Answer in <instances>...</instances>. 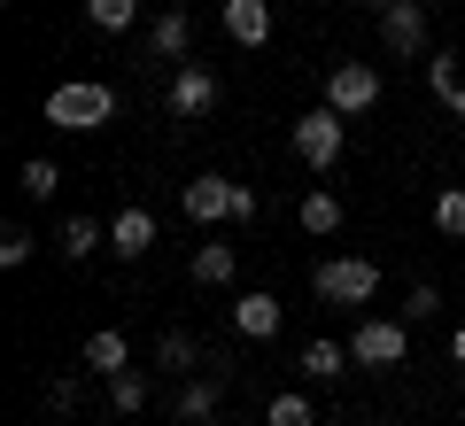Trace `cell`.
Wrapping results in <instances>:
<instances>
[{"label":"cell","mask_w":465,"mask_h":426,"mask_svg":"<svg viewBox=\"0 0 465 426\" xmlns=\"http://www.w3.org/2000/svg\"><path fill=\"white\" fill-rule=\"evenodd\" d=\"M47 124L54 132H101V124H116V94L101 78H63L47 94Z\"/></svg>","instance_id":"obj_1"},{"label":"cell","mask_w":465,"mask_h":426,"mask_svg":"<svg viewBox=\"0 0 465 426\" xmlns=\"http://www.w3.org/2000/svg\"><path fill=\"white\" fill-rule=\"evenodd\" d=\"M381 295V263L372 256H326L318 263V302L326 311H365Z\"/></svg>","instance_id":"obj_2"},{"label":"cell","mask_w":465,"mask_h":426,"mask_svg":"<svg viewBox=\"0 0 465 426\" xmlns=\"http://www.w3.org/2000/svg\"><path fill=\"white\" fill-rule=\"evenodd\" d=\"M341 148H349V116L341 109H302L295 116V163L333 171V163H341Z\"/></svg>","instance_id":"obj_3"},{"label":"cell","mask_w":465,"mask_h":426,"mask_svg":"<svg viewBox=\"0 0 465 426\" xmlns=\"http://www.w3.org/2000/svg\"><path fill=\"white\" fill-rule=\"evenodd\" d=\"M349 357L365 364V372H388V364L411 357V326H403V318H357V333H349Z\"/></svg>","instance_id":"obj_4"},{"label":"cell","mask_w":465,"mask_h":426,"mask_svg":"<svg viewBox=\"0 0 465 426\" xmlns=\"http://www.w3.org/2000/svg\"><path fill=\"white\" fill-rule=\"evenodd\" d=\"M372 101H381V70H372V63H333V70H326V109L365 116Z\"/></svg>","instance_id":"obj_5"},{"label":"cell","mask_w":465,"mask_h":426,"mask_svg":"<svg viewBox=\"0 0 465 426\" xmlns=\"http://www.w3.org/2000/svg\"><path fill=\"white\" fill-rule=\"evenodd\" d=\"M232 194H241V186H232L225 171H202V179H186L179 210L194 217V225H225V217H232Z\"/></svg>","instance_id":"obj_6"},{"label":"cell","mask_w":465,"mask_h":426,"mask_svg":"<svg viewBox=\"0 0 465 426\" xmlns=\"http://www.w3.org/2000/svg\"><path fill=\"white\" fill-rule=\"evenodd\" d=\"M427 32H434V24H427L419 0H388V8H381V47L388 54H419V47H427Z\"/></svg>","instance_id":"obj_7"},{"label":"cell","mask_w":465,"mask_h":426,"mask_svg":"<svg viewBox=\"0 0 465 426\" xmlns=\"http://www.w3.org/2000/svg\"><path fill=\"white\" fill-rule=\"evenodd\" d=\"M210 109H217V78L202 63H179V70H171V116L194 124V116H210Z\"/></svg>","instance_id":"obj_8"},{"label":"cell","mask_w":465,"mask_h":426,"mask_svg":"<svg viewBox=\"0 0 465 426\" xmlns=\"http://www.w3.org/2000/svg\"><path fill=\"white\" fill-rule=\"evenodd\" d=\"M232 333H241V342H272V333H280V295H264V287L232 295Z\"/></svg>","instance_id":"obj_9"},{"label":"cell","mask_w":465,"mask_h":426,"mask_svg":"<svg viewBox=\"0 0 465 426\" xmlns=\"http://www.w3.org/2000/svg\"><path fill=\"white\" fill-rule=\"evenodd\" d=\"M148 248H155V217H148V210H116V217H109V256L140 263Z\"/></svg>","instance_id":"obj_10"},{"label":"cell","mask_w":465,"mask_h":426,"mask_svg":"<svg viewBox=\"0 0 465 426\" xmlns=\"http://www.w3.org/2000/svg\"><path fill=\"white\" fill-rule=\"evenodd\" d=\"M217 403H225V372H202V380H186V388H179V403H171V411H179V426H210Z\"/></svg>","instance_id":"obj_11"},{"label":"cell","mask_w":465,"mask_h":426,"mask_svg":"<svg viewBox=\"0 0 465 426\" xmlns=\"http://www.w3.org/2000/svg\"><path fill=\"white\" fill-rule=\"evenodd\" d=\"M225 39L232 47H264L272 39V8L264 0H225Z\"/></svg>","instance_id":"obj_12"},{"label":"cell","mask_w":465,"mask_h":426,"mask_svg":"<svg viewBox=\"0 0 465 426\" xmlns=\"http://www.w3.org/2000/svg\"><path fill=\"white\" fill-rule=\"evenodd\" d=\"M148 47L163 54V63H179V54L194 47V16H186V8H163V16L148 24Z\"/></svg>","instance_id":"obj_13"},{"label":"cell","mask_w":465,"mask_h":426,"mask_svg":"<svg viewBox=\"0 0 465 426\" xmlns=\"http://www.w3.org/2000/svg\"><path fill=\"white\" fill-rule=\"evenodd\" d=\"M232 272H241V248L232 241H202L194 248V287H232Z\"/></svg>","instance_id":"obj_14"},{"label":"cell","mask_w":465,"mask_h":426,"mask_svg":"<svg viewBox=\"0 0 465 426\" xmlns=\"http://www.w3.org/2000/svg\"><path fill=\"white\" fill-rule=\"evenodd\" d=\"M124 364H133V349H124V333L116 326H101V333H85V372H124Z\"/></svg>","instance_id":"obj_15"},{"label":"cell","mask_w":465,"mask_h":426,"mask_svg":"<svg viewBox=\"0 0 465 426\" xmlns=\"http://www.w3.org/2000/svg\"><path fill=\"white\" fill-rule=\"evenodd\" d=\"M101 241H109V225H101V217H63V233H54V248H63L70 263H85Z\"/></svg>","instance_id":"obj_16"},{"label":"cell","mask_w":465,"mask_h":426,"mask_svg":"<svg viewBox=\"0 0 465 426\" xmlns=\"http://www.w3.org/2000/svg\"><path fill=\"white\" fill-rule=\"evenodd\" d=\"M155 364H163V372H194L202 342H194V333H179V326H163V333H155Z\"/></svg>","instance_id":"obj_17"},{"label":"cell","mask_w":465,"mask_h":426,"mask_svg":"<svg viewBox=\"0 0 465 426\" xmlns=\"http://www.w3.org/2000/svg\"><path fill=\"white\" fill-rule=\"evenodd\" d=\"M349 364H357L349 342H311V349H302V380H341Z\"/></svg>","instance_id":"obj_18"},{"label":"cell","mask_w":465,"mask_h":426,"mask_svg":"<svg viewBox=\"0 0 465 426\" xmlns=\"http://www.w3.org/2000/svg\"><path fill=\"white\" fill-rule=\"evenodd\" d=\"M295 225H302V233H318V241H326V233H341V202H333V194H302Z\"/></svg>","instance_id":"obj_19"},{"label":"cell","mask_w":465,"mask_h":426,"mask_svg":"<svg viewBox=\"0 0 465 426\" xmlns=\"http://www.w3.org/2000/svg\"><path fill=\"white\" fill-rule=\"evenodd\" d=\"M85 24H94V32H133L140 0H85Z\"/></svg>","instance_id":"obj_20"},{"label":"cell","mask_w":465,"mask_h":426,"mask_svg":"<svg viewBox=\"0 0 465 426\" xmlns=\"http://www.w3.org/2000/svg\"><path fill=\"white\" fill-rule=\"evenodd\" d=\"M427 85H434V101H450V109L465 116V78H458V54H434V63H427Z\"/></svg>","instance_id":"obj_21"},{"label":"cell","mask_w":465,"mask_h":426,"mask_svg":"<svg viewBox=\"0 0 465 426\" xmlns=\"http://www.w3.org/2000/svg\"><path fill=\"white\" fill-rule=\"evenodd\" d=\"M264 426H318V411H311V395H295V388H280L264 403Z\"/></svg>","instance_id":"obj_22"},{"label":"cell","mask_w":465,"mask_h":426,"mask_svg":"<svg viewBox=\"0 0 465 426\" xmlns=\"http://www.w3.org/2000/svg\"><path fill=\"white\" fill-rule=\"evenodd\" d=\"M434 233L465 241V186H442V194H434Z\"/></svg>","instance_id":"obj_23"},{"label":"cell","mask_w":465,"mask_h":426,"mask_svg":"<svg viewBox=\"0 0 465 426\" xmlns=\"http://www.w3.org/2000/svg\"><path fill=\"white\" fill-rule=\"evenodd\" d=\"M109 403H116V411H148V380H140L133 364H124V372H109Z\"/></svg>","instance_id":"obj_24"},{"label":"cell","mask_w":465,"mask_h":426,"mask_svg":"<svg viewBox=\"0 0 465 426\" xmlns=\"http://www.w3.org/2000/svg\"><path fill=\"white\" fill-rule=\"evenodd\" d=\"M32 256H39V241H32L24 225H8V233H0V272H24Z\"/></svg>","instance_id":"obj_25"},{"label":"cell","mask_w":465,"mask_h":426,"mask_svg":"<svg viewBox=\"0 0 465 426\" xmlns=\"http://www.w3.org/2000/svg\"><path fill=\"white\" fill-rule=\"evenodd\" d=\"M24 194H32V202H47V194H63V171H54L47 155H32V163H24Z\"/></svg>","instance_id":"obj_26"},{"label":"cell","mask_w":465,"mask_h":426,"mask_svg":"<svg viewBox=\"0 0 465 426\" xmlns=\"http://www.w3.org/2000/svg\"><path fill=\"white\" fill-rule=\"evenodd\" d=\"M403 311H411V318H434V311H442V287H411V302H403Z\"/></svg>","instance_id":"obj_27"},{"label":"cell","mask_w":465,"mask_h":426,"mask_svg":"<svg viewBox=\"0 0 465 426\" xmlns=\"http://www.w3.org/2000/svg\"><path fill=\"white\" fill-rule=\"evenodd\" d=\"M78 395H85L78 380H54V388H47V403H54V411H78Z\"/></svg>","instance_id":"obj_28"},{"label":"cell","mask_w":465,"mask_h":426,"mask_svg":"<svg viewBox=\"0 0 465 426\" xmlns=\"http://www.w3.org/2000/svg\"><path fill=\"white\" fill-rule=\"evenodd\" d=\"M450 357H458V372H465V326H458V333H450Z\"/></svg>","instance_id":"obj_29"},{"label":"cell","mask_w":465,"mask_h":426,"mask_svg":"<svg viewBox=\"0 0 465 426\" xmlns=\"http://www.w3.org/2000/svg\"><path fill=\"white\" fill-rule=\"evenodd\" d=\"M365 8H388V0H365Z\"/></svg>","instance_id":"obj_30"},{"label":"cell","mask_w":465,"mask_h":426,"mask_svg":"<svg viewBox=\"0 0 465 426\" xmlns=\"http://www.w3.org/2000/svg\"><path fill=\"white\" fill-rule=\"evenodd\" d=\"M372 426H388V419H372Z\"/></svg>","instance_id":"obj_31"}]
</instances>
